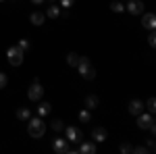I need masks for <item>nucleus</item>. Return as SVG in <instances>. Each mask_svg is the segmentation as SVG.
<instances>
[{"label":"nucleus","instance_id":"obj_1","mask_svg":"<svg viewBox=\"0 0 156 154\" xmlns=\"http://www.w3.org/2000/svg\"><path fill=\"white\" fill-rule=\"evenodd\" d=\"M44 131H46V125H44V121L40 117L36 119H27V133L31 135V138H42L44 135Z\"/></svg>","mask_w":156,"mask_h":154},{"label":"nucleus","instance_id":"obj_2","mask_svg":"<svg viewBox=\"0 0 156 154\" xmlns=\"http://www.w3.org/2000/svg\"><path fill=\"white\" fill-rule=\"evenodd\" d=\"M77 69H79V73H81L83 79H94V77H96V69H94V65L90 63V59H85V56H81L79 65H77Z\"/></svg>","mask_w":156,"mask_h":154},{"label":"nucleus","instance_id":"obj_3","mask_svg":"<svg viewBox=\"0 0 156 154\" xmlns=\"http://www.w3.org/2000/svg\"><path fill=\"white\" fill-rule=\"evenodd\" d=\"M6 59H9V63H11L12 67H19L23 63V50L19 46H11L6 50Z\"/></svg>","mask_w":156,"mask_h":154},{"label":"nucleus","instance_id":"obj_4","mask_svg":"<svg viewBox=\"0 0 156 154\" xmlns=\"http://www.w3.org/2000/svg\"><path fill=\"white\" fill-rule=\"evenodd\" d=\"M42 96H44V85H42L40 81H34L31 85H29V90H27V98L36 102V100L42 98Z\"/></svg>","mask_w":156,"mask_h":154},{"label":"nucleus","instance_id":"obj_5","mask_svg":"<svg viewBox=\"0 0 156 154\" xmlns=\"http://www.w3.org/2000/svg\"><path fill=\"white\" fill-rule=\"evenodd\" d=\"M65 138H67V142H73V144H79L81 142V131L77 129V127H67L65 129Z\"/></svg>","mask_w":156,"mask_h":154},{"label":"nucleus","instance_id":"obj_6","mask_svg":"<svg viewBox=\"0 0 156 154\" xmlns=\"http://www.w3.org/2000/svg\"><path fill=\"white\" fill-rule=\"evenodd\" d=\"M152 125H154L152 113H150V115H144V113H140V115H137V127H140V129H150Z\"/></svg>","mask_w":156,"mask_h":154},{"label":"nucleus","instance_id":"obj_7","mask_svg":"<svg viewBox=\"0 0 156 154\" xmlns=\"http://www.w3.org/2000/svg\"><path fill=\"white\" fill-rule=\"evenodd\" d=\"M127 11L131 15H142L144 13V2L142 0H129L127 2Z\"/></svg>","mask_w":156,"mask_h":154},{"label":"nucleus","instance_id":"obj_8","mask_svg":"<svg viewBox=\"0 0 156 154\" xmlns=\"http://www.w3.org/2000/svg\"><path fill=\"white\" fill-rule=\"evenodd\" d=\"M127 110H129L131 115L137 117L140 113H144V102H142V100H131V102H129V106H127Z\"/></svg>","mask_w":156,"mask_h":154},{"label":"nucleus","instance_id":"obj_9","mask_svg":"<svg viewBox=\"0 0 156 154\" xmlns=\"http://www.w3.org/2000/svg\"><path fill=\"white\" fill-rule=\"evenodd\" d=\"M46 17H50V19H58L60 17V4L52 2V4L48 6V11H46Z\"/></svg>","mask_w":156,"mask_h":154},{"label":"nucleus","instance_id":"obj_10","mask_svg":"<svg viewBox=\"0 0 156 154\" xmlns=\"http://www.w3.org/2000/svg\"><path fill=\"white\" fill-rule=\"evenodd\" d=\"M54 150H56V152H69L67 138H56V140H54Z\"/></svg>","mask_w":156,"mask_h":154},{"label":"nucleus","instance_id":"obj_11","mask_svg":"<svg viewBox=\"0 0 156 154\" xmlns=\"http://www.w3.org/2000/svg\"><path fill=\"white\" fill-rule=\"evenodd\" d=\"M92 138H94L96 142H104V140H106V129H104V127H96V129H92Z\"/></svg>","mask_w":156,"mask_h":154},{"label":"nucleus","instance_id":"obj_12","mask_svg":"<svg viewBox=\"0 0 156 154\" xmlns=\"http://www.w3.org/2000/svg\"><path fill=\"white\" fill-rule=\"evenodd\" d=\"M144 27H148V29H154V25H156V17L152 15V13H146L144 15Z\"/></svg>","mask_w":156,"mask_h":154},{"label":"nucleus","instance_id":"obj_13","mask_svg":"<svg viewBox=\"0 0 156 154\" xmlns=\"http://www.w3.org/2000/svg\"><path fill=\"white\" fill-rule=\"evenodd\" d=\"M44 19H46V15H44V13H40V11L31 13V17H29V21H31L34 25H42V23H44Z\"/></svg>","mask_w":156,"mask_h":154},{"label":"nucleus","instance_id":"obj_14","mask_svg":"<svg viewBox=\"0 0 156 154\" xmlns=\"http://www.w3.org/2000/svg\"><path fill=\"white\" fill-rule=\"evenodd\" d=\"M79 152L92 154V152H96V146H94V142H83L81 146H79Z\"/></svg>","mask_w":156,"mask_h":154},{"label":"nucleus","instance_id":"obj_15","mask_svg":"<svg viewBox=\"0 0 156 154\" xmlns=\"http://www.w3.org/2000/svg\"><path fill=\"white\" fill-rule=\"evenodd\" d=\"M29 117H31V110H29L27 106H21L19 110H17V119H19V121H27Z\"/></svg>","mask_w":156,"mask_h":154},{"label":"nucleus","instance_id":"obj_16","mask_svg":"<svg viewBox=\"0 0 156 154\" xmlns=\"http://www.w3.org/2000/svg\"><path fill=\"white\" fill-rule=\"evenodd\" d=\"M96 106H98V98L96 96H87V98H85V108H87V110H94Z\"/></svg>","mask_w":156,"mask_h":154},{"label":"nucleus","instance_id":"obj_17","mask_svg":"<svg viewBox=\"0 0 156 154\" xmlns=\"http://www.w3.org/2000/svg\"><path fill=\"white\" fill-rule=\"evenodd\" d=\"M79 60H81V56H79L77 52H71V54L67 56V63H69L71 67H77V65H79Z\"/></svg>","mask_w":156,"mask_h":154},{"label":"nucleus","instance_id":"obj_18","mask_svg":"<svg viewBox=\"0 0 156 154\" xmlns=\"http://www.w3.org/2000/svg\"><path fill=\"white\" fill-rule=\"evenodd\" d=\"M48 113H50V104L48 102H44V104L37 106V115H40V117H44V115H48Z\"/></svg>","mask_w":156,"mask_h":154},{"label":"nucleus","instance_id":"obj_19","mask_svg":"<svg viewBox=\"0 0 156 154\" xmlns=\"http://www.w3.org/2000/svg\"><path fill=\"white\" fill-rule=\"evenodd\" d=\"M110 11H115V13H123L125 11V6H123V2H110Z\"/></svg>","mask_w":156,"mask_h":154},{"label":"nucleus","instance_id":"obj_20","mask_svg":"<svg viewBox=\"0 0 156 154\" xmlns=\"http://www.w3.org/2000/svg\"><path fill=\"white\" fill-rule=\"evenodd\" d=\"M79 121H81V123H90V121H92L90 110H81V113H79Z\"/></svg>","mask_w":156,"mask_h":154},{"label":"nucleus","instance_id":"obj_21","mask_svg":"<svg viewBox=\"0 0 156 154\" xmlns=\"http://www.w3.org/2000/svg\"><path fill=\"white\" fill-rule=\"evenodd\" d=\"M62 127H65V125H62V121H60V119H56V121H52V129H54V131H60Z\"/></svg>","mask_w":156,"mask_h":154},{"label":"nucleus","instance_id":"obj_22","mask_svg":"<svg viewBox=\"0 0 156 154\" xmlns=\"http://www.w3.org/2000/svg\"><path fill=\"white\" fill-rule=\"evenodd\" d=\"M6 83H9V77H6L4 73H0V90H2V88H6Z\"/></svg>","mask_w":156,"mask_h":154},{"label":"nucleus","instance_id":"obj_23","mask_svg":"<svg viewBox=\"0 0 156 154\" xmlns=\"http://www.w3.org/2000/svg\"><path fill=\"white\" fill-rule=\"evenodd\" d=\"M148 44H150V46H154V44H156V36H154V29H150V36H148Z\"/></svg>","mask_w":156,"mask_h":154},{"label":"nucleus","instance_id":"obj_24","mask_svg":"<svg viewBox=\"0 0 156 154\" xmlns=\"http://www.w3.org/2000/svg\"><path fill=\"white\" fill-rule=\"evenodd\" d=\"M154 108H156V100H154V98H150V100H148V110L154 113Z\"/></svg>","mask_w":156,"mask_h":154},{"label":"nucleus","instance_id":"obj_25","mask_svg":"<svg viewBox=\"0 0 156 154\" xmlns=\"http://www.w3.org/2000/svg\"><path fill=\"white\" fill-rule=\"evenodd\" d=\"M73 2H75V0H60V6L69 9V6H73Z\"/></svg>","mask_w":156,"mask_h":154},{"label":"nucleus","instance_id":"obj_26","mask_svg":"<svg viewBox=\"0 0 156 154\" xmlns=\"http://www.w3.org/2000/svg\"><path fill=\"white\" fill-rule=\"evenodd\" d=\"M19 48H21V50H27V48H29V42H27V40H21V42H19Z\"/></svg>","mask_w":156,"mask_h":154},{"label":"nucleus","instance_id":"obj_27","mask_svg":"<svg viewBox=\"0 0 156 154\" xmlns=\"http://www.w3.org/2000/svg\"><path fill=\"white\" fill-rule=\"evenodd\" d=\"M121 152H131V146H129V144H123V146H121Z\"/></svg>","mask_w":156,"mask_h":154},{"label":"nucleus","instance_id":"obj_28","mask_svg":"<svg viewBox=\"0 0 156 154\" xmlns=\"http://www.w3.org/2000/svg\"><path fill=\"white\" fill-rule=\"evenodd\" d=\"M31 2H34V4H42L44 0H31Z\"/></svg>","mask_w":156,"mask_h":154},{"label":"nucleus","instance_id":"obj_29","mask_svg":"<svg viewBox=\"0 0 156 154\" xmlns=\"http://www.w3.org/2000/svg\"><path fill=\"white\" fill-rule=\"evenodd\" d=\"M52 2H54V0H50V4H52Z\"/></svg>","mask_w":156,"mask_h":154},{"label":"nucleus","instance_id":"obj_30","mask_svg":"<svg viewBox=\"0 0 156 154\" xmlns=\"http://www.w3.org/2000/svg\"><path fill=\"white\" fill-rule=\"evenodd\" d=\"M0 2H4V0H0Z\"/></svg>","mask_w":156,"mask_h":154}]
</instances>
